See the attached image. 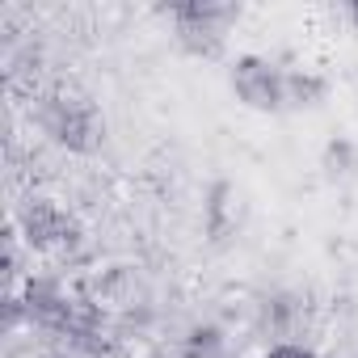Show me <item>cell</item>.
Listing matches in <instances>:
<instances>
[{"mask_svg":"<svg viewBox=\"0 0 358 358\" xmlns=\"http://www.w3.org/2000/svg\"><path fill=\"white\" fill-rule=\"evenodd\" d=\"M266 358H316L312 350H299V345H278L274 354H266Z\"/></svg>","mask_w":358,"mask_h":358,"instance_id":"1","label":"cell"}]
</instances>
